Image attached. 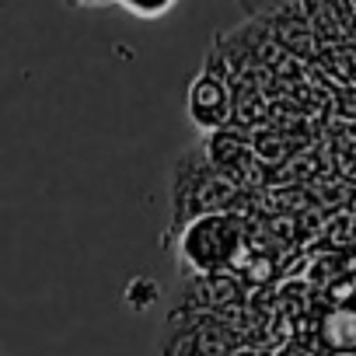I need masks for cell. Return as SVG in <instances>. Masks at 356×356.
Returning a JSON list of instances; mask_svg holds the SVG:
<instances>
[{
    "label": "cell",
    "instance_id": "cell-2",
    "mask_svg": "<svg viewBox=\"0 0 356 356\" xmlns=\"http://www.w3.org/2000/svg\"><path fill=\"white\" fill-rule=\"evenodd\" d=\"M189 119L200 129H220L231 119V91L224 81L203 74L189 88Z\"/></svg>",
    "mask_w": 356,
    "mask_h": 356
},
{
    "label": "cell",
    "instance_id": "cell-4",
    "mask_svg": "<svg viewBox=\"0 0 356 356\" xmlns=\"http://www.w3.org/2000/svg\"><path fill=\"white\" fill-rule=\"evenodd\" d=\"M115 8L136 22H161L178 8V0H115Z\"/></svg>",
    "mask_w": 356,
    "mask_h": 356
},
{
    "label": "cell",
    "instance_id": "cell-1",
    "mask_svg": "<svg viewBox=\"0 0 356 356\" xmlns=\"http://www.w3.org/2000/svg\"><path fill=\"white\" fill-rule=\"evenodd\" d=\"M241 241V224L238 217H224V213H207L200 220H193V227L186 231L182 241V255L189 259V266H196L200 273L224 266L234 248Z\"/></svg>",
    "mask_w": 356,
    "mask_h": 356
},
{
    "label": "cell",
    "instance_id": "cell-5",
    "mask_svg": "<svg viewBox=\"0 0 356 356\" xmlns=\"http://www.w3.org/2000/svg\"><path fill=\"white\" fill-rule=\"evenodd\" d=\"M74 8H84V11H98V8H108V4H115V0H70Z\"/></svg>",
    "mask_w": 356,
    "mask_h": 356
},
{
    "label": "cell",
    "instance_id": "cell-6",
    "mask_svg": "<svg viewBox=\"0 0 356 356\" xmlns=\"http://www.w3.org/2000/svg\"><path fill=\"white\" fill-rule=\"evenodd\" d=\"M335 356H356V349H335Z\"/></svg>",
    "mask_w": 356,
    "mask_h": 356
},
{
    "label": "cell",
    "instance_id": "cell-3",
    "mask_svg": "<svg viewBox=\"0 0 356 356\" xmlns=\"http://www.w3.org/2000/svg\"><path fill=\"white\" fill-rule=\"evenodd\" d=\"M321 335L332 349H356V311L353 307H339L325 318Z\"/></svg>",
    "mask_w": 356,
    "mask_h": 356
}]
</instances>
